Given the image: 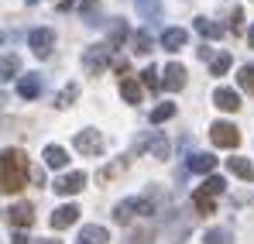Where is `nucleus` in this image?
Segmentation results:
<instances>
[{"label":"nucleus","instance_id":"1","mask_svg":"<svg viewBox=\"0 0 254 244\" xmlns=\"http://www.w3.org/2000/svg\"><path fill=\"white\" fill-rule=\"evenodd\" d=\"M31 175L28 155L21 148H3L0 152V193H21Z\"/></svg>","mask_w":254,"mask_h":244},{"label":"nucleus","instance_id":"2","mask_svg":"<svg viewBox=\"0 0 254 244\" xmlns=\"http://www.w3.org/2000/svg\"><path fill=\"white\" fill-rule=\"evenodd\" d=\"M158 213V203L151 196H130V200H121L114 206V220L117 224H130L134 217H155Z\"/></svg>","mask_w":254,"mask_h":244},{"label":"nucleus","instance_id":"3","mask_svg":"<svg viewBox=\"0 0 254 244\" xmlns=\"http://www.w3.org/2000/svg\"><path fill=\"white\" fill-rule=\"evenodd\" d=\"M110 59H114V48L110 45H89V48H83V69L89 76H100L110 66Z\"/></svg>","mask_w":254,"mask_h":244},{"label":"nucleus","instance_id":"4","mask_svg":"<svg viewBox=\"0 0 254 244\" xmlns=\"http://www.w3.org/2000/svg\"><path fill=\"white\" fill-rule=\"evenodd\" d=\"M72 145H76V152H79V155H89V159L103 155V134H100L96 127H83V131L72 138Z\"/></svg>","mask_w":254,"mask_h":244},{"label":"nucleus","instance_id":"5","mask_svg":"<svg viewBox=\"0 0 254 244\" xmlns=\"http://www.w3.org/2000/svg\"><path fill=\"white\" fill-rule=\"evenodd\" d=\"M210 141L216 148H237V145H241V131L230 121H216L210 127Z\"/></svg>","mask_w":254,"mask_h":244},{"label":"nucleus","instance_id":"6","mask_svg":"<svg viewBox=\"0 0 254 244\" xmlns=\"http://www.w3.org/2000/svg\"><path fill=\"white\" fill-rule=\"evenodd\" d=\"M28 45H31V52H35L38 59H48L52 48H55V31H52V28H35V31L28 35Z\"/></svg>","mask_w":254,"mask_h":244},{"label":"nucleus","instance_id":"7","mask_svg":"<svg viewBox=\"0 0 254 244\" xmlns=\"http://www.w3.org/2000/svg\"><path fill=\"white\" fill-rule=\"evenodd\" d=\"M83 186H86V172H65V175L55 179L59 196H76V193H83Z\"/></svg>","mask_w":254,"mask_h":244},{"label":"nucleus","instance_id":"8","mask_svg":"<svg viewBox=\"0 0 254 244\" xmlns=\"http://www.w3.org/2000/svg\"><path fill=\"white\" fill-rule=\"evenodd\" d=\"M7 220H10L14 227H21V231H24V227H31V224H35V206H31V203H14L10 210H7Z\"/></svg>","mask_w":254,"mask_h":244},{"label":"nucleus","instance_id":"9","mask_svg":"<svg viewBox=\"0 0 254 244\" xmlns=\"http://www.w3.org/2000/svg\"><path fill=\"white\" fill-rule=\"evenodd\" d=\"M213 103H216L220 110L234 114V110L241 107V93H237V89H230V86H216V93H213Z\"/></svg>","mask_w":254,"mask_h":244},{"label":"nucleus","instance_id":"10","mask_svg":"<svg viewBox=\"0 0 254 244\" xmlns=\"http://www.w3.org/2000/svg\"><path fill=\"white\" fill-rule=\"evenodd\" d=\"M162 86H165L169 93H179V89L186 86V66L169 62V66H165V76H162Z\"/></svg>","mask_w":254,"mask_h":244},{"label":"nucleus","instance_id":"11","mask_svg":"<svg viewBox=\"0 0 254 244\" xmlns=\"http://www.w3.org/2000/svg\"><path fill=\"white\" fill-rule=\"evenodd\" d=\"M79 220V206L76 203H65V206H59L55 213H52V227L55 231H65V227H72Z\"/></svg>","mask_w":254,"mask_h":244},{"label":"nucleus","instance_id":"12","mask_svg":"<svg viewBox=\"0 0 254 244\" xmlns=\"http://www.w3.org/2000/svg\"><path fill=\"white\" fill-rule=\"evenodd\" d=\"M17 96H21V100H38V96H42V76H38V73L21 76V82H17Z\"/></svg>","mask_w":254,"mask_h":244},{"label":"nucleus","instance_id":"13","mask_svg":"<svg viewBox=\"0 0 254 244\" xmlns=\"http://www.w3.org/2000/svg\"><path fill=\"white\" fill-rule=\"evenodd\" d=\"M186 168H189V172H196V175H213V168H216V159H213L210 152H196V155H189Z\"/></svg>","mask_w":254,"mask_h":244},{"label":"nucleus","instance_id":"14","mask_svg":"<svg viewBox=\"0 0 254 244\" xmlns=\"http://www.w3.org/2000/svg\"><path fill=\"white\" fill-rule=\"evenodd\" d=\"M141 148H148V152H151V159H162V162H165V159H169V141H165V138H162V134H158V131H155V134H151V138H144V141H137V152H141Z\"/></svg>","mask_w":254,"mask_h":244},{"label":"nucleus","instance_id":"15","mask_svg":"<svg viewBox=\"0 0 254 244\" xmlns=\"http://www.w3.org/2000/svg\"><path fill=\"white\" fill-rule=\"evenodd\" d=\"M186 41H189V31H186V28H165V31H162V48H165V52L186 48Z\"/></svg>","mask_w":254,"mask_h":244},{"label":"nucleus","instance_id":"16","mask_svg":"<svg viewBox=\"0 0 254 244\" xmlns=\"http://www.w3.org/2000/svg\"><path fill=\"white\" fill-rule=\"evenodd\" d=\"M17 76H21V59H17L14 52H3V55H0V82L17 80Z\"/></svg>","mask_w":254,"mask_h":244},{"label":"nucleus","instance_id":"17","mask_svg":"<svg viewBox=\"0 0 254 244\" xmlns=\"http://www.w3.org/2000/svg\"><path fill=\"white\" fill-rule=\"evenodd\" d=\"M107 241H110V231L100 224H86L83 234H79V244H107Z\"/></svg>","mask_w":254,"mask_h":244},{"label":"nucleus","instance_id":"18","mask_svg":"<svg viewBox=\"0 0 254 244\" xmlns=\"http://www.w3.org/2000/svg\"><path fill=\"white\" fill-rule=\"evenodd\" d=\"M227 168L237 175V179H244V182H251L254 179V165L248 159H241V155H234V159H227Z\"/></svg>","mask_w":254,"mask_h":244},{"label":"nucleus","instance_id":"19","mask_svg":"<svg viewBox=\"0 0 254 244\" xmlns=\"http://www.w3.org/2000/svg\"><path fill=\"white\" fill-rule=\"evenodd\" d=\"M45 165H48V168H65V165H69V152L59 148V145H48V148H45Z\"/></svg>","mask_w":254,"mask_h":244},{"label":"nucleus","instance_id":"20","mask_svg":"<svg viewBox=\"0 0 254 244\" xmlns=\"http://www.w3.org/2000/svg\"><path fill=\"white\" fill-rule=\"evenodd\" d=\"M121 96H124L127 103H141L144 89H141V82H137V80H130V76H124V80H121Z\"/></svg>","mask_w":254,"mask_h":244},{"label":"nucleus","instance_id":"21","mask_svg":"<svg viewBox=\"0 0 254 244\" xmlns=\"http://www.w3.org/2000/svg\"><path fill=\"white\" fill-rule=\"evenodd\" d=\"M137 3V14L144 21H158L162 17V0H134Z\"/></svg>","mask_w":254,"mask_h":244},{"label":"nucleus","instance_id":"22","mask_svg":"<svg viewBox=\"0 0 254 244\" xmlns=\"http://www.w3.org/2000/svg\"><path fill=\"white\" fill-rule=\"evenodd\" d=\"M124 38H130V31H127V24L121 21V17H114V24H110V38H107V45H110V48H121V45H124Z\"/></svg>","mask_w":254,"mask_h":244},{"label":"nucleus","instance_id":"23","mask_svg":"<svg viewBox=\"0 0 254 244\" xmlns=\"http://www.w3.org/2000/svg\"><path fill=\"white\" fill-rule=\"evenodd\" d=\"M192 24H196V31H199L203 38H223V28H220L216 21H210V17H196Z\"/></svg>","mask_w":254,"mask_h":244},{"label":"nucleus","instance_id":"24","mask_svg":"<svg viewBox=\"0 0 254 244\" xmlns=\"http://www.w3.org/2000/svg\"><path fill=\"white\" fill-rule=\"evenodd\" d=\"M203 244H234V234H230L227 227H210V231L203 234Z\"/></svg>","mask_w":254,"mask_h":244},{"label":"nucleus","instance_id":"25","mask_svg":"<svg viewBox=\"0 0 254 244\" xmlns=\"http://www.w3.org/2000/svg\"><path fill=\"white\" fill-rule=\"evenodd\" d=\"M199 189H203L206 196H213V200H216V196L227 189V179H223V175H206V182H203Z\"/></svg>","mask_w":254,"mask_h":244},{"label":"nucleus","instance_id":"26","mask_svg":"<svg viewBox=\"0 0 254 244\" xmlns=\"http://www.w3.org/2000/svg\"><path fill=\"white\" fill-rule=\"evenodd\" d=\"M192 206H196V210H199L203 217H210L213 210H216V203H213V196H206L203 189H196V193H192Z\"/></svg>","mask_w":254,"mask_h":244},{"label":"nucleus","instance_id":"27","mask_svg":"<svg viewBox=\"0 0 254 244\" xmlns=\"http://www.w3.org/2000/svg\"><path fill=\"white\" fill-rule=\"evenodd\" d=\"M130 48H134L137 55H148V52H151V35H148V31H134V35H130Z\"/></svg>","mask_w":254,"mask_h":244},{"label":"nucleus","instance_id":"28","mask_svg":"<svg viewBox=\"0 0 254 244\" xmlns=\"http://www.w3.org/2000/svg\"><path fill=\"white\" fill-rule=\"evenodd\" d=\"M124 168H127V159H121V162H114V165H103V168L96 172V179H100V182H110V179H117Z\"/></svg>","mask_w":254,"mask_h":244},{"label":"nucleus","instance_id":"29","mask_svg":"<svg viewBox=\"0 0 254 244\" xmlns=\"http://www.w3.org/2000/svg\"><path fill=\"white\" fill-rule=\"evenodd\" d=\"M237 82H241V89H248L254 96V66H241L237 69Z\"/></svg>","mask_w":254,"mask_h":244},{"label":"nucleus","instance_id":"30","mask_svg":"<svg viewBox=\"0 0 254 244\" xmlns=\"http://www.w3.org/2000/svg\"><path fill=\"white\" fill-rule=\"evenodd\" d=\"M169 117H175V103H158L151 110V124H165Z\"/></svg>","mask_w":254,"mask_h":244},{"label":"nucleus","instance_id":"31","mask_svg":"<svg viewBox=\"0 0 254 244\" xmlns=\"http://www.w3.org/2000/svg\"><path fill=\"white\" fill-rule=\"evenodd\" d=\"M227 69H230V55H227V52L213 55V62H210V73H213V76H227Z\"/></svg>","mask_w":254,"mask_h":244},{"label":"nucleus","instance_id":"32","mask_svg":"<svg viewBox=\"0 0 254 244\" xmlns=\"http://www.w3.org/2000/svg\"><path fill=\"white\" fill-rule=\"evenodd\" d=\"M76 96H79V86H76V82H69V86H65V89L55 96V107H69Z\"/></svg>","mask_w":254,"mask_h":244},{"label":"nucleus","instance_id":"33","mask_svg":"<svg viewBox=\"0 0 254 244\" xmlns=\"http://www.w3.org/2000/svg\"><path fill=\"white\" fill-rule=\"evenodd\" d=\"M141 82H144L148 89H158V86H162V80H158V69H155V66H148V69L141 73Z\"/></svg>","mask_w":254,"mask_h":244},{"label":"nucleus","instance_id":"34","mask_svg":"<svg viewBox=\"0 0 254 244\" xmlns=\"http://www.w3.org/2000/svg\"><path fill=\"white\" fill-rule=\"evenodd\" d=\"M241 21H244V10H241V7H234V21H230V28H234V31H241Z\"/></svg>","mask_w":254,"mask_h":244},{"label":"nucleus","instance_id":"35","mask_svg":"<svg viewBox=\"0 0 254 244\" xmlns=\"http://www.w3.org/2000/svg\"><path fill=\"white\" fill-rule=\"evenodd\" d=\"M14 244H28V238H24V234H17V238H14Z\"/></svg>","mask_w":254,"mask_h":244},{"label":"nucleus","instance_id":"36","mask_svg":"<svg viewBox=\"0 0 254 244\" xmlns=\"http://www.w3.org/2000/svg\"><path fill=\"white\" fill-rule=\"evenodd\" d=\"M248 45H251V48H254V28H251V31H248Z\"/></svg>","mask_w":254,"mask_h":244},{"label":"nucleus","instance_id":"37","mask_svg":"<svg viewBox=\"0 0 254 244\" xmlns=\"http://www.w3.org/2000/svg\"><path fill=\"white\" fill-rule=\"evenodd\" d=\"M42 244H59V241H42Z\"/></svg>","mask_w":254,"mask_h":244},{"label":"nucleus","instance_id":"38","mask_svg":"<svg viewBox=\"0 0 254 244\" xmlns=\"http://www.w3.org/2000/svg\"><path fill=\"white\" fill-rule=\"evenodd\" d=\"M28 3H38V0H28Z\"/></svg>","mask_w":254,"mask_h":244},{"label":"nucleus","instance_id":"39","mask_svg":"<svg viewBox=\"0 0 254 244\" xmlns=\"http://www.w3.org/2000/svg\"><path fill=\"white\" fill-rule=\"evenodd\" d=\"M0 41H3V31H0Z\"/></svg>","mask_w":254,"mask_h":244}]
</instances>
